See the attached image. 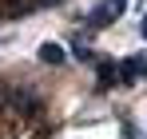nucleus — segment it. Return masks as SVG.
<instances>
[{"instance_id":"obj_1","label":"nucleus","mask_w":147,"mask_h":139,"mask_svg":"<svg viewBox=\"0 0 147 139\" xmlns=\"http://www.w3.org/2000/svg\"><path fill=\"white\" fill-rule=\"evenodd\" d=\"M0 107L16 119H36V115H44V95H40L36 84H8Z\"/></svg>"},{"instance_id":"obj_2","label":"nucleus","mask_w":147,"mask_h":139,"mask_svg":"<svg viewBox=\"0 0 147 139\" xmlns=\"http://www.w3.org/2000/svg\"><path fill=\"white\" fill-rule=\"evenodd\" d=\"M123 12H127V0H103V4H96V8L88 12V28H92V32H99V28L115 24Z\"/></svg>"},{"instance_id":"obj_3","label":"nucleus","mask_w":147,"mask_h":139,"mask_svg":"<svg viewBox=\"0 0 147 139\" xmlns=\"http://www.w3.org/2000/svg\"><path fill=\"white\" fill-rule=\"evenodd\" d=\"M143 76H147V56H131V60H119L115 64V84H123V88H131Z\"/></svg>"},{"instance_id":"obj_4","label":"nucleus","mask_w":147,"mask_h":139,"mask_svg":"<svg viewBox=\"0 0 147 139\" xmlns=\"http://www.w3.org/2000/svg\"><path fill=\"white\" fill-rule=\"evenodd\" d=\"M64 60H68L64 44H56V40H44L40 44V64H64Z\"/></svg>"},{"instance_id":"obj_5","label":"nucleus","mask_w":147,"mask_h":139,"mask_svg":"<svg viewBox=\"0 0 147 139\" xmlns=\"http://www.w3.org/2000/svg\"><path fill=\"white\" fill-rule=\"evenodd\" d=\"M96 76H99V92H107V88H115V64H96Z\"/></svg>"},{"instance_id":"obj_6","label":"nucleus","mask_w":147,"mask_h":139,"mask_svg":"<svg viewBox=\"0 0 147 139\" xmlns=\"http://www.w3.org/2000/svg\"><path fill=\"white\" fill-rule=\"evenodd\" d=\"M76 60H84V64H92V60H96V52H92V48H88L84 40H80V44H76Z\"/></svg>"},{"instance_id":"obj_7","label":"nucleus","mask_w":147,"mask_h":139,"mask_svg":"<svg viewBox=\"0 0 147 139\" xmlns=\"http://www.w3.org/2000/svg\"><path fill=\"white\" fill-rule=\"evenodd\" d=\"M56 4H64V0H32V8H56Z\"/></svg>"},{"instance_id":"obj_8","label":"nucleus","mask_w":147,"mask_h":139,"mask_svg":"<svg viewBox=\"0 0 147 139\" xmlns=\"http://www.w3.org/2000/svg\"><path fill=\"white\" fill-rule=\"evenodd\" d=\"M139 36L147 40V12H143V20H139Z\"/></svg>"}]
</instances>
